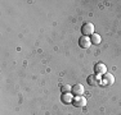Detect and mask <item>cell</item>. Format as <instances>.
I'll list each match as a JSON object with an SVG mask.
<instances>
[{
  "mask_svg": "<svg viewBox=\"0 0 121 115\" xmlns=\"http://www.w3.org/2000/svg\"><path fill=\"white\" fill-rule=\"evenodd\" d=\"M81 33H82V36L89 37V34L91 36L94 33V24L93 23H84L81 27Z\"/></svg>",
  "mask_w": 121,
  "mask_h": 115,
  "instance_id": "cell-1",
  "label": "cell"
},
{
  "mask_svg": "<svg viewBox=\"0 0 121 115\" xmlns=\"http://www.w3.org/2000/svg\"><path fill=\"white\" fill-rule=\"evenodd\" d=\"M71 92H72L73 96H82L84 92H85V88H84V86H82L81 83H77V84H75L72 87Z\"/></svg>",
  "mask_w": 121,
  "mask_h": 115,
  "instance_id": "cell-2",
  "label": "cell"
},
{
  "mask_svg": "<svg viewBox=\"0 0 121 115\" xmlns=\"http://www.w3.org/2000/svg\"><path fill=\"white\" fill-rule=\"evenodd\" d=\"M102 83L104 86H109V84H113L115 83V77H113V74H111V73H106V74H103V77H102Z\"/></svg>",
  "mask_w": 121,
  "mask_h": 115,
  "instance_id": "cell-3",
  "label": "cell"
},
{
  "mask_svg": "<svg viewBox=\"0 0 121 115\" xmlns=\"http://www.w3.org/2000/svg\"><path fill=\"white\" fill-rule=\"evenodd\" d=\"M94 73L97 74V76H100V74H106L107 73V67H106L103 63H97L95 67H94Z\"/></svg>",
  "mask_w": 121,
  "mask_h": 115,
  "instance_id": "cell-4",
  "label": "cell"
},
{
  "mask_svg": "<svg viewBox=\"0 0 121 115\" xmlns=\"http://www.w3.org/2000/svg\"><path fill=\"white\" fill-rule=\"evenodd\" d=\"M72 104L76 106V107H84V106L86 105V99L84 96H75Z\"/></svg>",
  "mask_w": 121,
  "mask_h": 115,
  "instance_id": "cell-5",
  "label": "cell"
},
{
  "mask_svg": "<svg viewBox=\"0 0 121 115\" xmlns=\"http://www.w3.org/2000/svg\"><path fill=\"white\" fill-rule=\"evenodd\" d=\"M79 45H80V47H82V49L90 47V45H91L90 37H88V36H81V37H80V40H79Z\"/></svg>",
  "mask_w": 121,
  "mask_h": 115,
  "instance_id": "cell-6",
  "label": "cell"
},
{
  "mask_svg": "<svg viewBox=\"0 0 121 115\" xmlns=\"http://www.w3.org/2000/svg\"><path fill=\"white\" fill-rule=\"evenodd\" d=\"M63 104H70L73 101V95L70 93V92H66V93H62V97H60Z\"/></svg>",
  "mask_w": 121,
  "mask_h": 115,
  "instance_id": "cell-7",
  "label": "cell"
},
{
  "mask_svg": "<svg viewBox=\"0 0 121 115\" xmlns=\"http://www.w3.org/2000/svg\"><path fill=\"white\" fill-rule=\"evenodd\" d=\"M99 82H100V78H99V76H97V74H91V76L88 78V83L90 86H98Z\"/></svg>",
  "mask_w": 121,
  "mask_h": 115,
  "instance_id": "cell-8",
  "label": "cell"
},
{
  "mask_svg": "<svg viewBox=\"0 0 121 115\" xmlns=\"http://www.w3.org/2000/svg\"><path fill=\"white\" fill-rule=\"evenodd\" d=\"M100 41H102V38H100V36L98 33H93L90 36V42L93 45H99L100 44Z\"/></svg>",
  "mask_w": 121,
  "mask_h": 115,
  "instance_id": "cell-9",
  "label": "cell"
},
{
  "mask_svg": "<svg viewBox=\"0 0 121 115\" xmlns=\"http://www.w3.org/2000/svg\"><path fill=\"white\" fill-rule=\"evenodd\" d=\"M72 90V87H71L70 84H63L62 87H60V91H62V93H66V92H70Z\"/></svg>",
  "mask_w": 121,
  "mask_h": 115,
  "instance_id": "cell-10",
  "label": "cell"
}]
</instances>
